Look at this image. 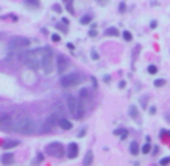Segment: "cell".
I'll use <instances>...</instances> for the list:
<instances>
[{
  "label": "cell",
  "mask_w": 170,
  "mask_h": 166,
  "mask_svg": "<svg viewBox=\"0 0 170 166\" xmlns=\"http://www.w3.org/2000/svg\"><path fill=\"white\" fill-rule=\"evenodd\" d=\"M122 133V128H118V130H114V134H121Z\"/></svg>",
  "instance_id": "f35d334b"
},
{
  "label": "cell",
  "mask_w": 170,
  "mask_h": 166,
  "mask_svg": "<svg viewBox=\"0 0 170 166\" xmlns=\"http://www.w3.org/2000/svg\"><path fill=\"white\" fill-rule=\"evenodd\" d=\"M24 64L26 67H29L30 69H38L41 65V59L33 53V51H27L24 56Z\"/></svg>",
  "instance_id": "3957f363"
},
{
  "label": "cell",
  "mask_w": 170,
  "mask_h": 166,
  "mask_svg": "<svg viewBox=\"0 0 170 166\" xmlns=\"http://www.w3.org/2000/svg\"><path fill=\"white\" fill-rule=\"evenodd\" d=\"M169 163H170V157H164V159L160 160V165H163V166L164 165H169Z\"/></svg>",
  "instance_id": "83f0119b"
},
{
  "label": "cell",
  "mask_w": 170,
  "mask_h": 166,
  "mask_svg": "<svg viewBox=\"0 0 170 166\" xmlns=\"http://www.w3.org/2000/svg\"><path fill=\"white\" fill-rule=\"evenodd\" d=\"M12 125V116L9 113H5V115L0 116V127L2 128H11Z\"/></svg>",
  "instance_id": "9c48e42d"
},
{
  "label": "cell",
  "mask_w": 170,
  "mask_h": 166,
  "mask_svg": "<svg viewBox=\"0 0 170 166\" xmlns=\"http://www.w3.org/2000/svg\"><path fill=\"white\" fill-rule=\"evenodd\" d=\"M105 35H107V36H118L119 30L116 29V27H109V29L105 30Z\"/></svg>",
  "instance_id": "ac0fdd59"
},
{
  "label": "cell",
  "mask_w": 170,
  "mask_h": 166,
  "mask_svg": "<svg viewBox=\"0 0 170 166\" xmlns=\"http://www.w3.org/2000/svg\"><path fill=\"white\" fill-rule=\"evenodd\" d=\"M91 55H92V59H93V60H98V59H100V55L96 53V50H95V48L91 51Z\"/></svg>",
  "instance_id": "f1b7e54d"
},
{
  "label": "cell",
  "mask_w": 170,
  "mask_h": 166,
  "mask_svg": "<svg viewBox=\"0 0 170 166\" xmlns=\"http://www.w3.org/2000/svg\"><path fill=\"white\" fill-rule=\"evenodd\" d=\"M154 85H155V88H161V86L166 85V80H164V78H158V80L154 82Z\"/></svg>",
  "instance_id": "cb8c5ba5"
},
{
  "label": "cell",
  "mask_w": 170,
  "mask_h": 166,
  "mask_svg": "<svg viewBox=\"0 0 170 166\" xmlns=\"http://www.w3.org/2000/svg\"><path fill=\"white\" fill-rule=\"evenodd\" d=\"M51 55L53 53H50V55H45L42 57V60H41V65H42V69H44V73L45 74H50L51 71H53V57H51Z\"/></svg>",
  "instance_id": "52a82bcc"
},
{
  "label": "cell",
  "mask_w": 170,
  "mask_h": 166,
  "mask_svg": "<svg viewBox=\"0 0 170 166\" xmlns=\"http://www.w3.org/2000/svg\"><path fill=\"white\" fill-rule=\"evenodd\" d=\"M141 153H143V154H149V153H150V144H149L148 141H146L145 145L141 146Z\"/></svg>",
  "instance_id": "7402d4cb"
},
{
  "label": "cell",
  "mask_w": 170,
  "mask_h": 166,
  "mask_svg": "<svg viewBox=\"0 0 170 166\" xmlns=\"http://www.w3.org/2000/svg\"><path fill=\"white\" fill-rule=\"evenodd\" d=\"M96 2L100 3V5H105V3H107V0H96Z\"/></svg>",
  "instance_id": "74e56055"
},
{
  "label": "cell",
  "mask_w": 170,
  "mask_h": 166,
  "mask_svg": "<svg viewBox=\"0 0 170 166\" xmlns=\"http://www.w3.org/2000/svg\"><path fill=\"white\" fill-rule=\"evenodd\" d=\"M66 26H68V24H65V23H62V24L59 23V24H56V27H57L59 30H62L63 33H66V32H68V27H66Z\"/></svg>",
  "instance_id": "603a6c76"
},
{
  "label": "cell",
  "mask_w": 170,
  "mask_h": 166,
  "mask_svg": "<svg viewBox=\"0 0 170 166\" xmlns=\"http://www.w3.org/2000/svg\"><path fill=\"white\" fill-rule=\"evenodd\" d=\"M92 162H93V153L92 151H87L83 163H84V166H89V165H92Z\"/></svg>",
  "instance_id": "2e32d148"
},
{
  "label": "cell",
  "mask_w": 170,
  "mask_h": 166,
  "mask_svg": "<svg viewBox=\"0 0 170 166\" xmlns=\"http://www.w3.org/2000/svg\"><path fill=\"white\" fill-rule=\"evenodd\" d=\"M56 64H57V71L62 74V73H65L66 69H68V67H69V60H68V57H65V56H59Z\"/></svg>",
  "instance_id": "ba28073f"
},
{
  "label": "cell",
  "mask_w": 170,
  "mask_h": 166,
  "mask_svg": "<svg viewBox=\"0 0 170 166\" xmlns=\"http://www.w3.org/2000/svg\"><path fill=\"white\" fill-rule=\"evenodd\" d=\"M166 121L170 122V113H167V115H166Z\"/></svg>",
  "instance_id": "60d3db41"
},
{
  "label": "cell",
  "mask_w": 170,
  "mask_h": 166,
  "mask_svg": "<svg viewBox=\"0 0 170 166\" xmlns=\"http://www.w3.org/2000/svg\"><path fill=\"white\" fill-rule=\"evenodd\" d=\"M157 71H158V68H157L155 65H149V67H148V73H149V74H157Z\"/></svg>",
  "instance_id": "4316f807"
},
{
  "label": "cell",
  "mask_w": 170,
  "mask_h": 166,
  "mask_svg": "<svg viewBox=\"0 0 170 166\" xmlns=\"http://www.w3.org/2000/svg\"><path fill=\"white\" fill-rule=\"evenodd\" d=\"M57 122H59V125H60L62 130H71V128H72V124H71V122L66 118H63V116H60Z\"/></svg>",
  "instance_id": "4fadbf2b"
},
{
  "label": "cell",
  "mask_w": 170,
  "mask_h": 166,
  "mask_svg": "<svg viewBox=\"0 0 170 166\" xmlns=\"http://www.w3.org/2000/svg\"><path fill=\"white\" fill-rule=\"evenodd\" d=\"M51 39L54 42H59L60 41V35H51Z\"/></svg>",
  "instance_id": "f546056e"
},
{
  "label": "cell",
  "mask_w": 170,
  "mask_h": 166,
  "mask_svg": "<svg viewBox=\"0 0 170 166\" xmlns=\"http://www.w3.org/2000/svg\"><path fill=\"white\" fill-rule=\"evenodd\" d=\"M68 110L72 113V115H75V112H77V100L74 97H68Z\"/></svg>",
  "instance_id": "7c38bea8"
},
{
  "label": "cell",
  "mask_w": 170,
  "mask_h": 166,
  "mask_svg": "<svg viewBox=\"0 0 170 166\" xmlns=\"http://www.w3.org/2000/svg\"><path fill=\"white\" fill-rule=\"evenodd\" d=\"M45 151H47V154L59 159V157H62L65 154V148H63V145H62L60 142H51L50 145H47Z\"/></svg>",
  "instance_id": "7a4b0ae2"
},
{
  "label": "cell",
  "mask_w": 170,
  "mask_h": 166,
  "mask_svg": "<svg viewBox=\"0 0 170 166\" xmlns=\"http://www.w3.org/2000/svg\"><path fill=\"white\" fill-rule=\"evenodd\" d=\"M15 128V132H18L21 134H32L35 132V124L30 116L24 115V113H18L15 118H12V125Z\"/></svg>",
  "instance_id": "6da1fadb"
},
{
  "label": "cell",
  "mask_w": 170,
  "mask_h": 166,
  "mask_svg": "<svg viewBox=\"0 0 170 166\" xmlns=\"http://www.w3.org/2000/svg\"><path fill=\"white\" fill-rule=\"evenodd\" d=\"M125 8H127V6H125V3H121L119 5V12H125Z\"/></svg>",
  "instance_id": "d6a6232c"
},
{
  "label": "cell",
  "mask_w": 170,
  "mask_h": 166,
  "mask_svg": "<svg viewBox=\"0 0 170 166\" xmlns=\"http://www.w3.org/2000/svg\"><path fill=\"white\" fill-rule=\"evenodd\" d=\"M59 115H57V113H51V115L45 119V122H44V125H42V130H44V132H50V130L53 128V127H54L56 124H57V121H59Z\"/></svg>",
  "instance_id": "8992f818"
},
{
  "label": "cell",
  "mask_w": 170,
  "mask_h": 166,
  "mask_svg": "<svg viewBox=\"0 0 170 166\" xmlns=\"http://www.w3.org/2000/svg\"><path fill=\"white\" fill-rule=\"evenodd\" d=\"M35 162H38V163H39V162H42V155H38V157H36V160H35Z\"/></svg>",
  "instance_id": "ab89813d"
},
{
  "label": "cell",
  "mask_w": 170,
  "mask_h": 166,
  "mask_svg": "<svg viewBox=\"0 0 170 166\" xmlns=\"http://www.w3.org/2000/svg\"><path fill=\"white\" fill-rule=\"evenodd\" d=\"M84 133H86V128H82V132L78 133V137H83V136H84Z\"/></svg>",
  "instance_id": "e575fe53"
},
{
  "label": "cell",
  "mask_w": 170,
  "mask_h": 166,
  "mask_svg": "<svg viewBox=\"0 0 170 166\" xmlns=\"http://www.w3.org/2000/svg\"><path fill=\"white\" fill-rule=\"evenodd\" d=\"M18 144H20L18 141H5V142L2 144V148H3V150H11V148L17 146Z\"/></svg>",
  "instance_id": "9a60e30c"
},
{
  "label": "cell",
  "mask_w": 170,
  "mask_h": 166,
  "mask_svg": "<svg viewBox=\"0 0 170 166\" xmlns=\"http://www.w3.org/2000/svg\"><path fill=\"white\" fill-rule=\"evenodd\" d=\"M128 113H130V116H131V118H139V109H137L136 106H130Z\"/></svg>",
  "instance_id": "d6986e66"
},
{
  "label": "cell",
  "mask_w": 170,
  "mask_h": 166,
  "mask_svg": "<svg viewBox=\"0 0 170 166\" xmlns=\"http://www.w3.org/2000/svg\"><path fill=\"white\" fill-rule=\"evenodd\" d=\"M53 9H54V12H62V8H60V5H54V6H53Z\"/></svg>",
  "instance_id": "4dcf8cb0"
},
{
  "label": "cell",
  "mask_w": 170,
  "mask_h": 166,
  "mask_svg": "<svg viewBox=\"0 0 170 166\" xmlns=\"http://www.w3.org/2000/svg\"><path fill=\"white\" fill-rule=\"evenodd\" d=\"M86 98H91V94H89V89H82L80 91V100H86Z\"/></svg>",
  "instance_id": "ffe728a7"
},
{
  "label": "cell",
  "mask_w": 170,
  "mask_h": 166,
  "mask_svg": "<svg viewBox=\"0 0 170 166\" xmlns=\"http://www.w3.org/2000/svg\"><path fill=\"white\" fill-rule=\"evenodd\" d=\"M91 20H92V15H84V17H82V20H80V23H82L83 26H86V24L91 23Z\"/></svg>",
  "instance_id": "44dd1931"
},
{
  "label": "cell",
  "mask_w": 170,
  "mask_h": 166,
  "mask_svg": "<svg viewBox=\"0 0 170 166\" xmlns=\"http://www.w3.org/2000/svg\"><path fill=\"white\" fill-rule=\"evenodd\" d=\"M155 112H157V109H155L154 106H152V107L149 109V113H150V115H155Z\"/></svg>",
  "instance_id": "836d02e7"
},
{
  "label": "cell",
  "mask_w": 170,
  "mask_h": 166,
  "mask_svg": "<svg viewBox=\"0 0 170 166\" xmlns=\"http://www.w3.org/2000/svg\"><path fill=\"white\" fill-rule=\"evenodd\" d=\"M30 46V39L27 38H20V36H15L9 41V47L12 48H21V47H29Z\"/></svg>",
  "instance_id": "5b68a950"
},
{
  "label": "cell",
  "mask_w": 170,
  "mask_h": 166,
  "mask_svg": "<svg viewBox=\"0 0 170 166\" xmlns=\"http://www.w3.org/2000/svg\"><path fill=\"white\" fill-rule=\"evenodd\" d=\"M62 23H65V24H68L69 21H68V18H62Z\"/></svg>",
  "instance_id": "7bdbcfd3"
},
{
  "label": "cell",
  "mask_w": 170,
  "mask_h": 166,
  "mask_svg": "<svg viewBox=\"0 0 170 166\" xmlns=\"http://www.w3.org/2000/svg\"><path fill=\"white\" fill-rule=\"evenodd\" d=\"M89 36H91V38H95V36H96V30H95V29H92L91 32H89Z\"/></svg>",
  "instance_id": "1f68e13d"
},
{
  "label": "cell",
  "mask_w": 170,
  "mask_h": 166,
  "mask_svg": "<svg viewBox=\"0 0 170 166\" xmlns=\"http://www.w3.org/2000/svg\"><path fill=\"white\" fill-rule=\"evenodd\" d=\"M84 112H86V107H84V101H83V100L77 101V112H75L74 118H75V119H83V116H84Z\"/></svg>",
  "instance_id": "8fae6325"
},
{
  "label": "cell",
  "mask_w": 170,
  "mask_h": 166,
  "mask_svg": "<svg viewBox=\"0 0 170 166\" xmlns=\"http://www.w3.org/2000/svg\"><path fill=\"white\" fill-rule=\"evenodd\" d=\"M26 5H30L33 8H38L39 6V0H26Z\"/></svg>",
  "instance_id": "d4e9b609"
},
{
  "label": "cell",
  "mask_w": 170,
  "mask_h": 166,
  "mask_svg": "<svg viewBox=\"0 0 170 166\" xmlns=\"http://www.w3.org/2000/svg\"><path fill=\"white\" fill-rule=\"evenodd\" d=\"M157 27V21H152L150 23V29H155Z\"/></svg>",
  "instance_id": "8d00e7d4"
},
{
  "label": "cell",
  "mask_w": 170,
  "mask_h": 166,
  "mask_svg": "<svg viewBox=\"0 0 170 166\" xmlns=\"http://www.w3.org/2000/svg\"><path fill=\"white\" fill-rule=\"evenodd\" d=\"M122 35H123V39H125V41H131V39H132V35H131V32H128V30H125Z\"/></svg>",
  "instance_id": "484cf974"
},
{
  "label": "cell",
  "mask_w": 170,
  "mask_h": 166,
  "mask_svg": "<svg viewBox=\"0 0 170 166\" xmlns=\"http://www.w3.org/2000/svg\"><path fill=\"white\" fill-rule=\"evenodd\" d=\"M2 163L3 165H11V163H14V154H11V153L3 154L2 155Z\"/></svg>",
  "instance_id": "5bb4252c"
},
{
  "label": "cell",
  "mask_w": 170,
  "mask_h": 166,
  "mask_svg": "<svg viewBox=\"0 0 170 166\" xmlns=\"http://www.w3.org/2000/svg\"><path fill=\"white\" fill-rule=\"evenodd\" d=\"M78 83H80V74L78 73L68 74L65 77H62V80H60V86H62V88H71V86H75Z\"/></svg>",
  "instance_id": "277c9868"
},
{
  "label": "cell",
  "mask_w": 170,
  "mask_h": 166,
  "mask_svg": "<svg viewBox=\"0 0 170 166\" xmlns=\"http://www.w3.org/2000/svg\"><path fill=\"white\" fill-rule=\"evenodd\" d=\"M119 88H125V82H121L119 83Z\"/></svg>",
  "instance_id": "b9f144b4"
},
{
  "label": "cell",
  "mask_w": 170,
  "mask_h": 166,
  "mask_svg": "<svg viewBox=\"0 0 170 166\" xmlns=\"http://www.w3.org/2000/svg\"><path fill=\"white\" fill-rule=\"evenodd\" d=\"M66 154H68L69 159H75V157L78 155V145L75 142H71L68 145V148H66Z\"/></svg>",
  "instance_id": "30bf717a"
},
{
  "label": "cell",
  "mask_w": 170,
  "mask_h": 166,
  "mask_svg": "<svg viewBox=\"0 0 170 166\" xmlns=\"http://www.w3.org/2000/svg\"><path fill=\"white\" fill-rule=\"evenodd\" d=\"M139 151H140L139 144H137V142H132V144L130 145V153H131L132 155H136V154H139Z\"/></svg>",
  "instance_id": "e0dca14e"
},
{
  "label": "cell",
  "mask_w": 170,
  "mask_h": 166,
  "mask_svg": "<svg viewBox=\"0 0 170 166\" xmlns=\"http://www.w3.org/2000/svg\"><path fill=\"white\" fill-rule=\"evenodd\" d=\"M66 46H68V48H69V50H74V44H72V42H68Z\"/></svg>",
  "instance_id": "d590c367"
}]
</instances>
